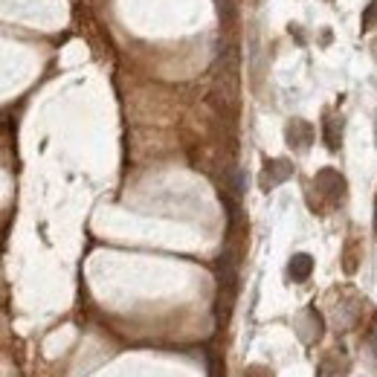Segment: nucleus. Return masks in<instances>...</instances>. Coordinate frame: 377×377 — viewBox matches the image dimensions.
<instances>
[{"label":"nucleus","mask_w":377,"mask_h":377,"mask_svg":"<svg viewBox=\"0 0 377 377\" xmlns=\"http://www.w3.org/2000/svg\"><path fill=\"white\" fill-rule=\"evenodd\" d=\"M314 186H316V192L325 195L331 203H340V200L346 197V177H343L337 169H322V172H316Z\"/></svg>","instance_id":"obj_1"},{"label":"nucleus","mask_w":377,"mask_h":377,"mask_svg":"<svg viewBox=\"0 0 377 377\" xmlns=\"http://www.w3.org/2000/svg\"><path fill=\"white\" fill-rule=\"evenodd\" d=\"M377 26V0H371L368 9H363V29H374Z\"/></svg>","instance_id":"obj_6"},{"label":"nucleus","mask_w":377,"mask_h":377,"mask_svg":"<svg viewBox=\"0 0 377 377\" xmlns=\"http://www.w3.org/2000/svg\"><path fill=\"white\" fill-rule=\"evenodd\" d=\"M290 175H293V162L284 160V157H276V160H267L264 162V172H262L259 183H262L264 192H270V189L282 186L284 180H290Z\"/></svg>","instance_id":"obj_2"},{"label":"nucleus","mask_w":377,"mask_h":377,"mask_svg":"<svg viewBox=\"0 0 377 377\" xmlns=\"http://www.w3.org/2000/svg\"><path fill=\"white\" fill-rule=\"evenodd\" d=\"M325 145L328 151H340L343 145V119L340 116H325Z\"/></svg>","instance_id":"obj_5"},{"label":"nucleus","mask_w":377,"mask_h":377,"mask_svg":"<svg viewBox=\"0 0 377 377\" xmlns=\"http://www.w3.org/2000/svg\"><path fill=\"white\" fill-rule=\"evenodd\" d=\"M287 145L293 148V151H308L311 148V143H314V125L311 122H305V119H293V122H287Z\"/></svg>","instance_id":"obj_3"},{"label":"nucleus","mask_w":377,"mask_h":377,"mask_svg":"<svg viewBox=\"0 0 377 377\" xmlns=\"http://www.w3.org/2000/svg\"><path fill=\"white\" fill-rule=\"evenodd\" d=\"M311 273H314V259H311L308 253H296V256L290 259V264H287V276H290L293 282H305Z\"/></svg>","instance_id":"obj_4"},{"label":"nucleus","mask_w":377,"mask_h":377,"mask_svg":"<svg viewBox=\"0 0 377 377\" xmlns=\"http://www.w3.org/2000/svg\"><path fill=\"white\" fill-rule=\"evenodd\" d=\"M374 232H377V200H374Z\"/></svg>","instance_id":"obj_8"},{"label":"nucleus","mask_w":377,"mask_h":377,"mask_svg":"<svg viewBox=\"0 0 377 377\" xmlns=\"http://www.w3.org/2000/svg\"><path fill=\"white\" fill-rule=\"evenodd\" d=\"M368 348L377 354V322L371 325V331H368Z\"/></svg>","instance_id":"obj_7"}]
</instances>
